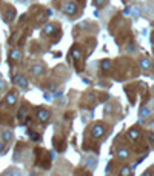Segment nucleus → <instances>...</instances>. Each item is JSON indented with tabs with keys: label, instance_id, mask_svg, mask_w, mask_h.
<instances>
[{
	"label": "nucleus",
	"instance_id": "6",
	"mask_svg": "<svg viewBox=\"0 0 154 176\" xmlns=\"http://www.w3.org/2000/svg\"><path fill=\"white\" fill-rule=\"evenodd\" d=\"M128 137L131 141H137L139 137H140V133H139V130H136V128H131L128 131Z\"/></svg>",
	"mask_w": 154,
	"mask_h": 176
},
{
	"label": "nucleus",
	"instance_id": "7",
	"mask_svg": "<svg viewBox=\"0 0 154 176\" xmlns=\"http://www.w3.org/2000/svg\"><path fill=\"white\" fill-rule=\"evenodd\" d=\"M3 176H22V171L17 170V168H9L3 173Z\"/></svg>",
	"mask_w": 154,
	"mask_h": 176
},
{
	"label": "nucleus",
	"instance_id": "19",
	"mask_svg": "<svg viewBox=\"0 0 154 176\" xmlns=\"http://www.w3.org/2000/svg\"><path fill=\"white\" fill-rule=\"evenodd\" d=\"M43 31L46 33V34H51L52 31H54V26H52L51 23H48V25H46V26H45V28H43Z\"/></svg>",
	"mask_w": 154,
	"mask_h": 176
},
{
	"label": "nucleus",
	"instance_id": "9",
	"mask_svg": "<svg viewBox=\"0 0 154 176\" xmlns=\"http://www.w3.org/2000/svg\"><path fill=\"white\" fill-rule=\"evenodd\" d=\"M117 156L120 159H128V156H130V151L126 150V148H119V151H117Z\"/></svg>",
	"mask_w": 154,
	"mask_h": 176
},
{
	"label": "nucleus",
	"instance_id": "3",
	"mask_svg": "<svg viewBox=\"0 0 154 176\" xmlns=\"http://www.w3.org/2000/svg\"><path fill=\"white\" fill-rule=\"evenodd\" d=\"M13 80H14V83H16V85L22 87V88L28 87V80H26V77H25V76H22V74H16L13 77Z\"/></svg>",
	"mask_w": 154,
	"mask_h": 176
},
{
	"label": "nucleus",
	"instance_id": "5",
	"mask_svg": "<svg viewBox=\"0 0 154 176\" xmlns=\"http://www.w3.org/2000/svg\"><path fill=\"white\" fill-rule=\"evenodd\" d=\"M17 102V94L16 93H8L5 97V104L6 105H14Z\"/></svg>",
	"mask_w": 154,
	"mask_h": 176
},
{
	"label": "nucleus",
	"instance_id": "21",
	"mask_svg": "<svg viewBox=\"0 0 154 176\" xmlns=\"http://www.w3.org/2000/svg\"><path fill=\"white\" fill-rule=\"evenodd\" d=\"M45 99H46V101H52V99H54V96H52V94L51 93H46V94H45Z\"/></svg>",
	"mask_w": 154,
	"mask_h": 176
},
{
	"label": "nucleus",
	"instance_id": "13",
	"mask_svg": "<svg viewBox=\"0 0 154 176\" xmlns=\"http://www.w3.org/2000/svg\"><path fill=\"white\" fill-rule=\"evenodd\" d=\"M100 67H102V70H105V71H106V70H110V68H111V62H110V60H108V59H105V60H102V63H100Z\"/></svg>",
	"mask_w": 154,
	"mask_h": 176
},
{
	"label": "nucleus",
	"instance_id": "15",
	"mask_svg": "<svg viewBox=\"0 0 154 176\" xmlns=\"http://www.w3.org/2000/svg\"><path fill=\"white\" fill-rule=\"evenodd\" d=\"M149 113H151V111H149V108L143 107V108L140 110V113H139V116H140V117H148V116H149Z\"/></svg>",
	"mask_w": 154,
	"mask_h": 176
},
{
	"label": "nucleus",
	"instance_id": "10",
	"mask_svg": "<svg viewBox=\"0 0 154 176\" xmlns=\"http://www.w3.org/2000/svg\"><path fill=\"white\" fill-rule=\"evenodd\" d=\"M2 139H3V142H9V141H13V131H3L2 133Z\"/></svg>",
	"mask_w": 154,
	"mask_h": 176
},
{
	"label": "nucleus",
	"instance_id": "17",
	"mask_svg": "<svg viewBox=\"0 0 154 176\" xmlns=\"http://www.w3.org/2000/svg\"><path fill=\"white\" fill-rule=\"evenodd\" d=\"M28 135H29V137H31L32 141H36V142H39V141H40V136H39V133H36V131H29Z\"/></svg>",
	"mask_w": 154,
	"mask_h": 176
},
{
	"label": "nucleus",
	"instance_id": "8",
	"mask_svg": "<svg viewBox=\"0 0 154 176\" xmlns=\"http://www.w3.org/2000/svg\"><path fill=\"white\" fill-rule=\"evenodd\" d=\"M31 71H32V74L40 76V74H43V73H45V68L42 67V65H34V67L31 68Z\"/></svg>",
	"mask_w": 154,
	"mask_h": 176
},
{
	"label": "nucleus",
	"instance_id": "16",
	"mask_svg": "<svg viewBox=\"0 0 154 176\" xmlns=\"http://www.w3.org/2000/svg\"><path fill=\"white\" fill-rule=\"evenodd\" d=\"M120 176H131V167H123L120 170Z\"/></svg>",
	"mask_w": 154,
	"mask_h": 176
},
{
	"label": "nucleus",
	"instance_id": "11",
	"mask_svg": "<svg viewBox=\"0 0 154 176\" xmlns=\"http://www.w3.org/2000/svg\"><path fill=\"white\" fill-rule=\"evenodd\" d=\"M9 56H11V59H13V60H19V59L22 57V53L16 48V49H13V51H11V54H9Z\"/></svg>",
	"mask_w": 154,
	"mask_h": 176
},
{
	"label": "nucleus",
	"instance_id": "27",
	"mask_svg": "<svg viewBox=\"0 0 154 176\" xmlns=\"http://www.w3.org/2000/svg\"><path fill=\"white\" fill-rule=\"evenodd\" d=\"M83 176H91V175H89V173H85V175H83Z\"/></svg>",
	"mask_w": 154,
	"mask_h": 176
},
{
	"label": "nucleus",
	"instance_id": "12",
	"mask_svg": "<svg viewBox=\"0 0 154 176\" xmlns=\"http://www.w3.org/2000/svg\"><path fill=\"white\" fill-rule=\"evenodd\" d=\"M71 56H73L76 60H79V59H80V56H82L80 49H79V48H73V49H71Z\"/></svg>",
	"mask_w": 154,
	"mask_h": 176
},
{
	"label": "nucleus",
	"instance_id": "23",
	"mask_svg": "<svg viewBox=\"0 0 154 176\" xmlns=\"http://www.w3.org/2000/svg\"><path fill=\"white\" fill-rule=\"evenodd\" d=\"M48 88H50L51 91H52V90H56V83H50V87H48Z\"/></svg>",
	"mask_w": 154,
	"mask_h": 176
},
{
	"label": "nucleus",
	"instance_id": "20",
	"mask_svg": "<svg viewBox=\"0 0 154 176\" xmlns=\"http://www.w3.org/2000/svg\"><path fill=\"white\" fill-rule=\"evenodd\" d=\"M105 2H106V0H94V5L96 6H103Z\"/></svg>",
	"mask_w": 154,
	"mask_h": 176
},
{
	"label": "nucleus",
	"instance_id": "2",
	"mask_svg": "<svg viewBox=\"0 0 154 176\" xmlns=\"http://www.w3.org/2000/svg\"><path fill=\"white\" fill-rule=\"evenodd\" d=\"M51 117V113L48 111V110H43V108H39L37 110V119L40 122H48Z\"/></svg>",
	"mask_w": 154,
	"mask_h": 176
},
{
	"label": "nucleus",
	"instance_id": "18",
	"mask_svg": "<svg viewBox=\"0 0 154 176\" xmlns=\"http://www.w3.org/2000/svg\"><path fill=\"white\" fill-rule=\"evenodd\" d=\"M26 114H28V110H26V108H20V110H19V117H20L22 121L26 117Z\"/></svg>",
	"mask_w": 154,
	"mask_h": 176
},
{
	"label": "nucleus",
	"instance_id": "24",
	"mask_svg": "<svg viewBox=\"0 0 154 176\" xmlns=\"http://www.w3.org/2000/svg\"><path fill=\"white\" fill-rule=\"evenodd\" d=\"M3 88H5V82H0V91H3Z\"/></svg>",
	"mask_w": 154,
	"mask_h": 176
},
{
	"label": "nucleus",
	"instance_id": "26",
	"mask_svg": "<svg viewBox=\"0 0 154 176\" xmlns=\"http://www.w3.org/2000/svg\"><path fill=\"white\" fill-rule=\"evenodd\" d=\"M142 176H153V175H151V171H145V173L142 175Z\"/></svg>",
	"mask_w": 154,
	"mask_h": 176
},
{
	"label": "nucleus",
	"instance_id": "14",
	"mask_svg": "<svg viewBox=\"0 0 154 176\" xmlns=\"http://www.w3.org/2000/svg\"><path fill=\"white\" fill-rule=\"evenodd\" d=\"M140 67L143 68V70H148V68L151 67V62H149L148 59H142L140 60Z\"/></svg>",
	"mask_w": 154,
	"mask_h": 176
},
{
	"label": "nucleus",
	"instance_id": "1",
	"mask_svg": "<svg viewBox=\"0 0 154 176\" xmlns=\"http://www.w3.org/2000/svg\"><path fill=\"white\" fill-rule=\"evenodd\" d=\"M91 135H93L94 139H100V137H103V135H105V127H103L102 124H96L94 127L91 128Z\"/></svg>",
	"mask_w": 154,
	"mask_h": 176
},
{
	"label": "nucleus",
	"instance_id": "4",
	"mask_svg": "<svg viewBox=\"0 0 154 176\" xmlns=\"http://www.w3.org/2000/svg\"><path fill=\"white\" fill-rule=\"evenodd\" d=\"M63 9H65L66 14H74L77 11V6H76V3L68 2V3H65V5H63Z\"/></svg>",
	"mask_w": 154,
	"mask_h": 176
},
{
	"label": "nucleus",
	"instance_id": "25",
	"mask_svg": "<svg viewBox=\"0 0 154 176\" xmlns=\"http://www.w3.org/2000/svg\"><path fill=\"white\" fill-rule=\"evenodd\" d=\"M130 11H131L130 8H126L125 11H123V14H125V16H128V14H130Z\"/></svg>",
	"mask_w": 154,
	"mask_h": 176
},
{
	"label": "nucleus",
	"instance_id": "22",
	"mask_svg": "<svg viewBox=\"0 0 154 176\" xmlns=\"http://www.w3.org/2000/svg\"><path fill=\"white\" fill-rule=\"evenodd\" d=\"M3 150H5V144H3V142H0V155L3 153Z\"/></svg>",
	"mask_w": 154,
	"mask_h": 176
}]
</instances>
